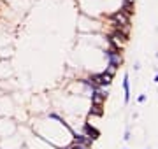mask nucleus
Masks as SVG:
<instances>
[{
	"instance_id": "obj_9",
	"label": "nucleus",
	"mask_w": 158,
	"mask_h": 149,
	"mask_svg": "<svg viewBox=\"0 0 158 149\" xmlns=\"http://www.w3.org/2000/svg\"><path fill=\"white\" fill-rule=\"evenodd\" d=\"M139 102H141V104H142V102H146V95H139Z\"/></svg>"
},
{
	"instance_id": "obj_10",
	"label": "nucleus",
	"mask_w": 158,
	"mask_h": 149,
	"mask_svg": "<svg viewBox=\"0 0 158 149\" xmlns=\"http://www.w3.org/2000/svg\"><path fill=\"white\" fill-rule=\"evenodd\" d=\"M123 2H128V4H134L135 0H123Z\"/></svg>"
},
{
	"instance_id": "obj_4",
	"label": "nucleus",
	"mask_w": 158,
	"mask_h": 149,
	"mask_svg": "<svg viewBox=\"0 0 158 149\" xmlns=\"http://www.w3.org/2000/svg\"><path fill=\"white\" fill-rule=\"evenodd\" d=\"M105 95L104 91H102V88H97L91 91V105H102L105 102Z\"/></svg>"
},
{
	"instance_id": "obj_6",
	"label": "nucleus",
	"mask_w": 158,
	"mask_h": 149,
	"mask_svg": "<svg viewBox=\"0 0 158 149\" xmlns=\"http://www.w3.org/2000/svg\"><path fill=\"white\" fill-rule=\"evenodd\" d=\"M84 135H88L90 139H97V137H98L100 133H98V132H97V130H95L93 126H90V125L86 123V125H84Z\"/></svg>"
},
{
	"instance_id": "obj_11",
	"label": "nucleus",
	"mask_w": 158,
	"mask_h": 149,
	"mask_svg": "<svg viewBox=\"0 0 158 149\" xmlns=\"http://www.w3.org/2000/svg\"><path fill=\"white\" fill-rule=\"evenodd\" d=\"M155 82H158V74H156V77H155Z\"/></svg>"
},
{
	"instance_id": "obj_1",
	"label": "nucleus",
	"mask_w": 158,
	"mask_h": 149,
	"mask_svg": "<svg viewBox=\"0 0 158 149\" xmlns=\"http://www.w3.org/2000/svg\"><path fill=\"white\" fill-rule=\"evenodd\" d=\"M109 40H111V44H113L114 49H121V46L128 40V33L121 32V30H114V32L109 35Z\"/></svg>"
},
{
	"instance_id": "obj_2",
	"label": "nucleus",
	"mask_w": 158,
	"mask_h": 149,
	"mask_svg": "<svg viewBox=\"0 0 158 149\" xmlns=\"http://www.w3.org/2000/svg\"><path fill=\"white\" fill-rule=\"evenodd\" d=\"M105 56H107V60H109L107 63H111V65H114V67H119V65H121V61H123L119 49H114V48H111V49L105 51Z\"/></svg>"
},
{
	"instance_id": "obj_5",
	"label": "nucleus",
	"mask_w": 158,
	"mask_h": 149,
	"mask_svg": "<svg viewBox=\"0 0 158 149\" xmlns=\"http://www.w3.org/2000/svg\"><path fill=\"white\" fill-rule=\"evenodd\" d=\"M123 89H125V102H130V81H128V74H125L123 77Z\"/></svg>"
},
{
	"instance_id": "obj_8",
	"label": "nucleus",
	"mask_w": 158,
	"mask_h": 149,
	"mask_svg": "<svg viewBox=\"0 0 158 149\" xmlns=\"http://www.w3.org/2000/svg\"><path fill=\"white\" fill-rule=\"evenodd\" d=\"M69 149H90L88 146H83V144H77V142H74L72 146H69Z\"/></svg>"
},
{
	"instance_id": "obj_7",
	"label": "nucleus",
	"mask_w": 158,
	"mask_h": 149,
	"mask_svg": "<svg viewBox=\"0 0 158 149\" xmlns=\"http://www.w3.org/2000/svg\"><path fill=\"white\" fill-rule=\"evenodd\" d=\"M116 69H118V67H114V65H111V63H107V67H105V72H107V74H109V76L113 77V76L116 74Z\"/></svg>"
},
{
	"instance_id": "obj_3",
	"label": "nucleus",
	"mask_w": 158,
	"mask_h": 149,
	"mask_svg": "<svg viewBox=\"0 0 158 149\" xmlns=\"http://www.w3.org/2000/svg\"><path fill=\"white\" fill-rule=\"evenodd\" d=\"M111 79H113V77H111L107 72H102V74H95V76H91V81H93L98 88L109 86V84H111Z\"/></svg>"
}]
</instances>
